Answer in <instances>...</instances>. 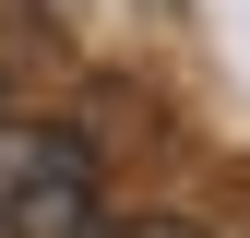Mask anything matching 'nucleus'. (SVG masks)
Returning a JSON list of instances; mask_svg holds the SVG:
<instances>
[{"label":"nucleus","instance_id":"2","mask_svg":"<svg viewBox=\"0 0 250 238\" xmlns=\"http://www.w3.org/2000/svg\"><path fill=\"white\" fill-rule=\"evenodd\" d=\"M96 238H203L191 215H119V226H96Z\"/></svg>","mask_w":250,"mask_h":238},{"label":"nucleus","instance_id":"1","mask_svg":"<svg viewBox=\"0 0 250 238\" xmlns=\"http://www.w3.org/2000/svg\"><path fill=\"white\" fill-rule=\"evenodd\" d=\"M107 167L60 119H0V238H96Z\"/></svg>","mask_w":250,"mask_h":238}]
</instances>
